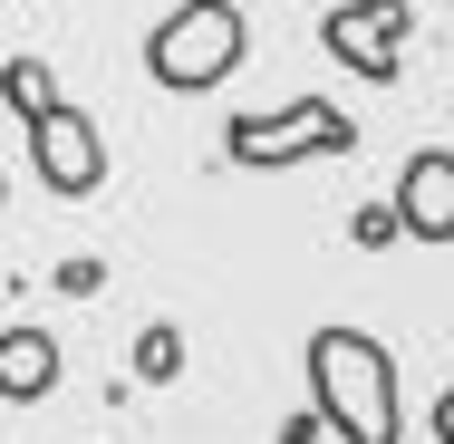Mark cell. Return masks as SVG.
I'll use <instances>...</instances> for the list:
<instances>
[{"instance_id": "6", "label": "cell", "mask_w": 454, "mask_h": 444, "mask_svg": "<svg viewBox=\"0 0 454 444\" xmlns=\"http://www.w3.org/2000/svg\"><path fill=\"white\" fill-rule=\"evenodd\" d=\"M396 222L435 252V242H454V145H416L406 165H396Z\"/></svg>"}, {"instance_id": "10", "label": "cell", "mask_w": 454, "mask_h": 444, "mask_svg": "<svg viewBox=\"0 0 454 444\" xmlns=\"http://www.w3.org/2000/svg\"><path fill=\"white\" fill-rule=\"evenodd\" d=\"M348 232H358L367 252H387V242H396L406 222H396V203H358V222H348Z\"/></svg>"}, {"instance_id": "11", "label": "cell", "mask_w": 454, "mask_h": 444, "mask_svg": "<svg viewBox=\"0 0 454 444\" xmlns=\"http://www.w3.org/2000/svg\"><path fill=\"white\" fill-rule=\"evenodd\" d=\"M49 280H59V290H68V300H88V290H97V280H106V270H97L88 252H78V261H59V270H49Z\"/></svg>"}, {"instance_id": "3", "label": "cell", "mask_w": 454, "mask_h": 444, "mask_svg": "<svg viewBox=\"0 0 454 444\" xmlns=\"http://www.w3.org/2000/svg\"><path fill=\"white\" fill-rule=\"evenodd\" d=\"M223 155H232V165H262V175L319 165V155H358V116L329 106V97H290L280 116H232V126H223Z\"/></svg>"}, {"instance_id": "1", "label": "cell", "mask_w": 454, "mask_h": 444, "mask_svg": "<svg viewBox=\"0 0 454 444\" xmlns=\"http://www.w3.org/2000/svg\"><path fill=\"white\" fill-rule=\"evenodd\" d=\"M309 406L339 444H406V406H396V357L367 329H319L309 339Z\"/></svg>"}, {"instance_id": "5", "label": "cell", "mask_w": 454, "mask_h": 444, "mask_svg": "<svg viewBox=\"0 0 454 444\" xmlns=\"http://www.w3.org/2000/svg\"><path fill=\"white\" fill-rule=\"evenodd\" d=\"M29 175H39V193H59V203H88L97 183H106V126H97L88 106H49L29 126Z\"/></svg>"}, {"instance_id": "4", "label": "cell", "mask_w": 454, "mask_h": 444, "mask_svg": "<svg viewBox=\"0 0 454 444\" xmlns=\"http://www.w3.org/2000/svg\"><path fill=\"white\" fill-rule=\"evenodd\" d=\"M406 29H416L406 0H339V10L319 19V49H329L348 78H367V88H396V78H406Z\"/></svg>"}, {"instance_id": "12", "label": "cell", "mask_w": 454, "mask_h": 444, "mask_svg": "<svg viewBox=\"0 0 454 444\" xmlns=\"http://www.w3.org/2000/svg\"><path fill=\"white\" fill-rule=\"evenodd\" d=\"M435 444H454V386L435 396Z\"/></svg>"}, {"instance_id": "9", "label": "cell", "mask_w": 454, "mask_h": 444, "mask_svg": "<svg viewBox=\"0 0 454 444\" xmlns=\"http://www.w3.org/2000/svg\"><path fill=\"white\" fill-rule=\"evenodd\" d=\"M184 377V329H136V386H175Z\"/></svg>"}, {"instance_id": "7", "label": "cell", "mask_w": 454, "mask_h": 444, "mask_svg": "<svg viewBox=\"0 0 454 444\" xmlns=\"http://www.w3.org/2000/svg\"><path fill=\"white\" fill-rule=\"evenodd\" d=\"M49 386H59V339L49 329H10L0 339V396L10 406H39Z\"/></svg>"}, {"instance_id": "2", "label": "cell", "mask_w": 454, "mask_h": 444, "mask_svg": "<svg viewBox=\"0 0 454 444\" xmlns=\"http://www.w3.org/2000/svg\"><path fill=\"white\" fill-rule=\"evenodd\" d=\"M242 0H175L165 19H155V39H145V78L175 97H213L232 68H242Z\"/></svg>"}, {"instance_id": "8", "label": "cell", "mask_w": 454, "mask_h": 444, "mask_svg": "<svg viewBox=\"0 0 454 444\" xmlns=\"http://www.w3.org/2000/svg\"><path fill=\"white\" fill-rule=\"evenodd\" d=\"M0 97H10V116H20V126H39L49 106H68V97H59V78H49L39 58H10V68H0Z\"/></svg>"}]
</instances>
